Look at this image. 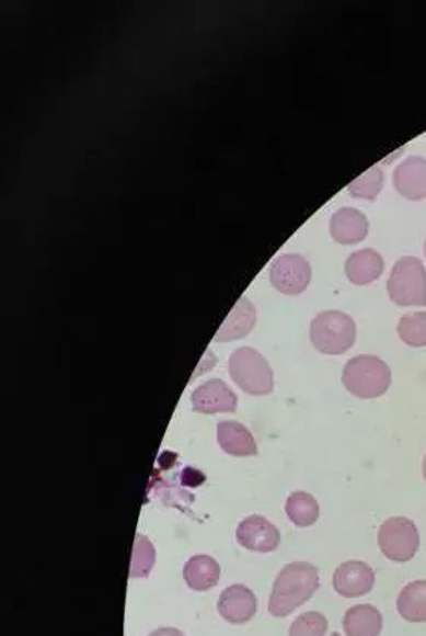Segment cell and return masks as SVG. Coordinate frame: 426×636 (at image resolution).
Wrapping results in <instances>:
<instances>
[{"label": "cell", "mask_w": 426, "mask_h": 636, "mask_svg": "<svg viewBox=\"0 0 426 636\" xmlns=\"http://www.w3.org/2000/svg\"><path fill=\"white\" fill-rule=\"evenodd\" d=\"M378 545L387 559L405 564L419 552V532L410 519L392 518L379 529Z\"/></svg>", "instance_id": "6"}, {"label": "cell", "mask_w": 426, "mask_h": 636, "mask_svg": "<svg viewBox=\"0 0 426 636\" xmlns=\"http://www.w3.org/2000/svg\"><path fill=\"white\" fill-rule=\"evenodd\" d=\"M310 263L297 253H285L273 263L269 280L276 291L284 295H300L310 286Z\"/></svg>", "instance_id": "7"}, {"label": "cell", "mask_w": 426, "mask_h": 636, "mask_svg": "<svg viewBox=\"0 0 426 636\" xmlns=\"http://www.w3.org/2000/svg\"><path fill=\"white\" fill-rule=\"evenodd\" d=\"M343 385L359 399H378L392 385V370L378 356H357L344 366Z\"/></svg>", "instance_id": "2"}, {"label": "cell", "mask_w": 426, "mask_h": 636, "mask_svg": "<svg viewBox=\"0 0 426 636\" xmlns=\"http://www.w3.org/2000/svg\"><path fill=\"white\" fill-rule=\"evenodd\" d=\"M394 189L408 201L426 197V159L412 156L399 163L393 174Z\"/></svg>", "instance_id": "12"}, {"label": "cell", "mask_w": 426, "mask_h": 636, "mask_svg": "<svg viewBox=\"0 0 426 636\" xmlns=\"http://www.w3.org/2000/svg\"><path fill=\"white\" fill-rule=\"evenodd\" d=\"M398 612L405 622L426 623V580H416L402 589Z\"/></svg>", "instance_id": "19"}, {"label": "cell", "mask_w": 426, "mask_h": 636, "mask_svg": "<svg viewBox=\"0 0 426 636\" xmlns=\"http://www.w3.org/2000/svg\"><path fill=\"white\" fill-rule=\"evenodd\" d=\"M332 636H342V635H339V634H334V635H332Z\"/></svg>", "instance_id": "27"}, {"label": "cell", "mask_w": 426, "mask_h": 636, "mask_svg": "<svg viewBox=\"0 0 426 636\" xmlns=\"http://www.w3.org/2000/svg\"><path fill=\"white\" fill-rule=\"evenodd\" d=\"M238 544L249 552L273 553L280 544V533L272 522L262 516L244 519L237 530Z\"/></svg>", "instance_id": "9"}, {"label": "cell", "mask_w": 426, "mask_h": 636, "mask_svg": "<svg viewBox=\"0 0 426 636\" xmlns=\"http://www.w3.org/2000/svg\"><path fill=\"white\" fill-rule=\"evenodd\" d=\"M310 338L312 345L320 353L337 356L354 347L357 341V326L354 319L343 311H323L311 322Z\"/></svg>", "instance_id": "3"}, {"label": "cell", "mask_w": 426, "mask_h": 636, "mask_svg": "<svg viewBox=\"0 0 426 636\" xmlns=\"http://www.w3.org/2000/svg\"><path fill=\"white\" fill-rule=\"evenodd\" d=\"M285 511H287L289 521L300 529L314 525L320 516L319 502L307 491H295V493L289 495L287 503H285Z\"/></svg>", "instance_id": "20"}, {"label": "cell", "mask_w": 426, "mask_h": 636, "mask_svg": "<svg viewBox=\"0 0 426 636\" xmlns=\"http://www.w3.org/2000/svg\"><path fill=\"white\" fill-rule=\"evenodd\" d=\"M257 611L256 595L244 584H232L221 592L218 600V612L226 622L245 624L255 616Z\"/></svg>", "instance_id": "10"}, {"label": "cell", "mask_w": 426, "mask_h": 636, "mask_svg": "<svg viewBox=\"0 0 426 636\" xmlns=\"http://www.w3.org/2000/svg\"><path fill=\"white\" fill-rule=\"evenodd\" d=\"M220 573V565L210 556L191 557L183 569L187 587L198 592L209 591V589L217 587Z\"/></svg>", "instance_id": "18"}, {"label": "cell", "mask_w": 426, "mask_h": 636, "mask_svg": "<svg viewBox=\"0 0 426 636\" xmlns=\"http://www.w3.org/2000/svg\"><path fill=\"white\" fill-rule=\"evenodd\" d=\"M390 299L399 307H426V269L419 259L405 257L396 261L387 283Z\"/></svg>", "instance_id": "5"}, {"label": "cell", "mask_w": 426, "mask_h": 636, "mask_svg": "<svg viewBox=\"0 0 426 636\" xmlns=\"http://www.w3.org/2000/svg\"><path fill=\"white\" fill-rule=\"evenodd\" d=\"M382 183H384V175H382L378 167H373L367 173L362 174L361 178L355 179L350 183L349 193L357 198L375 201L379 191L382 189Z\"/></svg>", "instance_id": "23"}, {"label": "cell", "mask_w": 426, "mask_h": 636, "mask_svg": "<svg viewBox=\"0 0 426 636\" xmlns=\"http://www.w3.org/2000/svg\"><path fill=\"white\" fill-rule=\"evenodd\" d=\"M327 626L326 616L319 612H307L291 624L289 636H326Z\"/></svg>", "instance_id": "24"}, {"label": "cell", "mask_w": 426, "mask_h": 636, "mask_svg": "<svg viewBox=\"0 0 426 636\" xmlns=\"http://www.w3.org/2000/svg\"><path fill=\"white\" fill-rule=\"evenodd\" d=\"M398 334L406 345L414 349L426 347V311L402 316L398 323Z\"/></svg>", "instance_id": "21"}, {"label": "cell", "mask_w": 426, "mask_h": 636, "mask_svg": "<svg viewBox=\"0 0 426 636\" xmlns=\"http://www.w3.org/2000/svg\"><path fill=\"white\" fill-rule=\"evenodd\" d=\"M320 587L319 571L307 561H295L279 572L269 595V614L288 616L303 606Z\"/></svg>", "instance_id": "1"}, {"label": "cell", "mask_w": 426, "mask_h": 636, "mask_svg": "<svg viewBox=\"0 0 426 636\" xmlns=\"http://www.w3.org/2000/svg\"><path fill=\"white\" fill-rule=\"evenodd\" d=\"M230 376L250 396H267L275 388L273 370L260 351L242 347L233 351L229 361Z\"/></svg>", "instance_id": "4"}, {"label": "cell", "mask_w": 426, "mask_h": 636, "mask_svg": "<svg viewBox=\"0 0 426 636\" xmlns=\"http://www.w3.org/2000/svg\"><path fill=\"white\" fill-rule=\"evenodd\" d=\"M381 612L371 604H357L344 614L343 627L347 636H379L382 632Z\"/></svg>", "instance_id": "17"}, {"label": "cell", "mask_w": 426, "mask_h": 636, "mask_svg": "<svg viewBox=\"0 0 426 636\" xmlns=\"http://www.w3.org/2000/svg\"><path fill=\"white\" fill-rule=\"evenodd\" d=\"M218 443L226 454L232 456L257 455L256 441L252 432L238 421H221L218 423Z\"/></svg>", "instance_id": "15"}, {"label": "cell", "mask_w": 426, "mask_h": 636, "mask_svg": "<svg viewBox=\"0 0 426 636\" xmlns=\"http://www.w3.org/2000/svg\"><path fill=\"white\" fill-rule=\"evenodd\" d=\"M384 272V260L373 249H361L354 252L346 261V275L350 283L367 286Z\"/></svg>", "instance_id": "14"}, {"label": "cell", "mask_w": 426, "mask_h": 636, "mask_svg": "<svg viewBox=\"0 0 426 636\" xmlns=\"http://www.w3.org/2000/svg\"><path fill=\"white\" fill-rule=\"evenodd\" d=\"M150 636H185V634L174 629V627H160V629L152 632Z\"/></svg>", "instance_id": "25"}, {"label": "cell", "mask_w": 426, "mask_h": 636, "mask_svg": "<svg viewBox=\"0 0 426 636\" xmlns=\"http://www.w3.org/2000/svg\"><path fill=\"white\" fill-rule=\"evenodd\" d=\"M238 397L220 378L206 382L193 394V408L199 413H220L237 411Z\"/></svg>", "instance_id": "11"}, {"label": "cell", "mask_w": 426, "mask_h": 636, "mask_svg": "<svg viewBox=\"0 0 426 636\" xmlns=\"http://www.w3.org/2000/svg\"><path fill=\"white\" fill-rule=\"evenodd\" d=\"M256 310L255 306L247 298H241L234 304L233 310L230 311L228 319L222 323L221 329L215 336V341H234V339L245 338L255 327Z\"/></svg>", "instance_id": "16"}, {"label": "cell", "mask_w": 426, "mask_h": 636, "mask_svg": "<svg viewBox=\"0 0 426 636\" xmlns=\"http://www.w3.org/2000/svg\"><path fill=\"white\" fill-rule=\"evenodd\" d=\"M331 236L339 245H357L369 232V222L365 214L354 208H342L331 220Z\"/></svg>", "instance_id": "13"}, {"label": "cell", "mask_w": 426, "mask_h": 636, "mask_svg": "<svg viewBox=\"0 0 426 636\" xmlns=\"http://www.w3.org/2000/svg\"><path fill=\"white\" fill-rule=\"evenodd\" d=\"M156 549L147 537L136 536L135 546H133L131 557V577H147L154 567Z\"/></svg>", "instance_id": "22"}, {"label": "cell", "mask_w": 426, "mask_h": 636, "mask_svg": "<svg viewBox=\"0 0 426 636\" xmlns=\"http://www.w3.org/2000/svg\"><path fill=\"white\" fill-rule=\"evenodd\" d=\"M334 589L344 599L369 594L375 584V572L365 561H344L334 572Z\"/></svg>", "instance_id": "8"}, {"label": "cell", "mask_w": 426, "mask_h": 636, "mask_svg": "<svg viewBox=\"0 0 426 636\" xmlns=\"http://www.w3.org/2000/svg\"><path fill=\"white\" fill-rule=\"evenodd\" d=\"M422 472H424V478H425V481H426V456L424 458V464H422Z\"/></svg>", "instance_id": "26"}, {"label": "cell", "mask_w": 426, "mask_h": 636, "mask_svg": "<svg viewBox=\"0 0 426 636\" xmlns=\"http://www.w3.org/2000/svg\"><path fill=\"white\" fill-rule=\"evenodd\" d=\"M425 255H426V241H425Z\"/></svg>", "instance_id": "28"}]
</instances>
